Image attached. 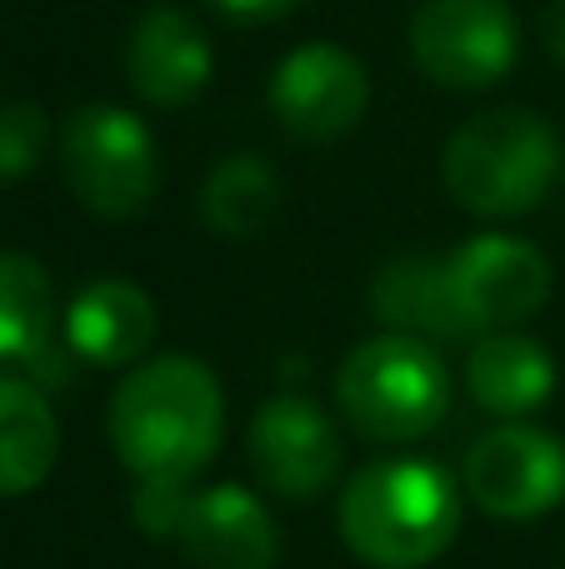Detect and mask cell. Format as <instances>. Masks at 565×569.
Here are the masks:
<instances>
[{"label": "cell", "instance_id": "2", "mask_svg": "<svg viewBox=\"0 0 565 569\" xmlns=\"http://www.w3.org/2000/svg\"><path fill=\"white\" fill-rule=\"evenodd\" d=\"M460 530V485L436 460H376L340 495V540L370 569H426Z\"/></svg>", "mask_w": 565, "mask_h": 569}, {"label": "cell", "instance_id": "13", "mask_svg": "<svg viewBox=\"0 0 565 569\" xmlns=\"http://www.w3.org/2000/svg\"><path fill=\"white\" fill-rule=\"evenodd\" d=\"M156 340V300L136 280H90L66 310V350L90 370L140 365Z\"/></svg>", "mask_w": 565, "mask_h": 569}, {"label": "cell", "instance_id": "7", "mask_svg": "<svg viewBox=\"0 0 565 569\" xmlns=\"http://www.w3.org/2000/svg\"><path fill=\"white\" fill-rule=\"evenodd\" d=\"M460 490L490 520H541L565 500V445L551 430L506 420L470 440L460 460Z\"/></svg>", "mask_w": 565, "mask_h": 569}, {"label": "cell", "instance_id": "19", "mask_svg": "<svg viewBox=\"0 0 565 569\" xmlns=\"http://www.w3.org/2000/svg\"><path fill=\"white\" fill-rule=\"evenodd\" d=\"M50 146V116L30 100L0 106V186H16L40 166Z\"/></svg>", "mask_w": 565, "mask_h": 569}, {"label": "cell", "instance_id": "5", "mask_svg": "<svg viewBox=\"0 0 565 569\" xmlns=\"http://www.w3.org/2000/svg\"><path fill=\"white\" fill-rule=\"evenodd\" d=\"M60 170L90 216L136 220L160 190V146L136 110L80 106L60 130Z\"/></svg>", "mask_w": 565, "mask_h": 569}, {"label": "cell", "instance_id": "12", "mask_svg": "<svg viewBox=\"0 0 565 569\" xmlns=\"http://www.w3.org/2000/svg\"><path fill=\"white\" fill-rule=\"evenodd\" d=\"M180 550L190 569H276L280 530L270 510L240 485H210L190 500L180 525Z\"/></svg>", "mask_w": 565, "mask_h": 569}, {"label": "cell", "instance_id": "14", "mask_svg": "<svg viewBox=\"0 0 565 569\" xmlns=\"http://www.w3.org/2000/svg\"><path fill=\"white\" fill-rule=\"evenodd\" d=\"M466 385L480 410L500 420H526L556 395V360L541 340L521 330H490L476 340L466 360Z\"/></svg>", "mask_w": 565, "mask_h": 569}, {"label": "cell", "instance_id": "1", "mask_svg": "<svg viewBox=\"0 0 565 569\" xmlns=\"http://www.w3.org/2000/svg\"><path fill=\"white\" fill-rule=\"evenodd\" d=\"M110 445L136 480L190 485L220 450L226 435V395L206 360L196 355H156L126 370L110 395Z\"/></svg>", "mask_w": 565, "mask_h": 569}, {"label": "cell", "instance_id": "10", "mask_svg": "<svg viewBox=\"0 0 565 569\" xmlns=\"http://www.w3.org/2000/svg\"><path fill=\"white\" fill-rule=\"evenodd\" d=\"M250 470L280 500H316L336 485L346 445L320 405L306 395H270L246 430Z\"/></svg>", "mask_w": 565, "mask_h": 569}, {"label": "cell", "instance_id": "17", "mask_svg": "<svg viewBox=\"0 0 565 569\" xmlns=\"http://www.w3.org/2000/svg\"><path fill=\"white\" fill-rule=\"evenodd\" d=\"M60 455V425L36 380L0 375V500L46 485Z\"/></svg>", "mask_w": 565, "mask_h": 569}, {"label": "cell", "instance_id": "20", "mask_svg": "<svg viewBox=\"0 0 565 569\" xmlns=\"http://www.w3.org/2000/svg\"><path fill=\"white\" fill-rule=\"evenodd\" d=\"M190 485H170V480H136V495H130V515L146 535L156 540H176L180 525H186L190 510Z\"/></svg>", "mask_w": 565, "mask_h": 569}, {"label": "cell", "instance_id": "6", "mask_svg": "<svg viewBox=\"0 0 565 569\" xmlns=\"http://www.w3.org/2000/svg\"><path fill=\"white\" fill-rule=\"evenodd\" d=\"M410 56L440 90H490L521 56L516 10L506 0H420L410 16Z\"/></svg>", "mask_w": 565, "mask_h": 569}, {"label": "cell", "instance_id": "15", "mask_svg": "<svg viewBox=\"0 0 565 569\" xmlns=\"http://www.w3.org/2000/svg\"><path fill=\"white\" fill-rule=\"evenodd\" d=\"M0 360L26 365L36 380H60L50 270L26 250H0Z\"/></svg>", "mask_w": 565, "mask_h": 569}, {"label": "cell", "instance_id": "16", "mask_svg": "<svg viewBox=\"0 0 565 569\" xmlns=\"http://www.w3.org/2000/svg\"><path fill=\"white\" fill-rule=\"evenodd\" d=\"M370 310L386 325L390 335H410L426 345H450V340H470L466 320H460L456 300L440 260L426 256H406L390 260L376 280H370Z\"/></svg>", "mask_w": 565, "mask_h": 569}, {"label": "cell", "instance_id": "21", "mask_svg": "<svg viewBox=\"0 0 565 569\" xmlns=\"http://www.w3.org/2000/svg\"><path fill=\"white\" fill-rule=\"evenodd\" d=\"M216 16H226L230 26H276V20L296 16L306 0H206Z\"/></svg>", "mask_w": 565, "mask_h": 569}, {"label": "cell", "instance_id": "11", "mask_svg": "<svg viewBox=\"0 0 565 569\" xmlns=\"http://www.w3.org/2000/svg\"><path fill=\"white\" fill-rule=\"evenodd\" d=\"M216 76L210 36L186 6H150L126 40V80L146 106L180 110L206 96Z\"/></svg>", "mask_w": 565, "mask_h": 569}, {"label": "cell", "instance_id": "8", "mask_svg": "<svg viewBox=\"0 0 565 569\" xmlns=\"http://www.w3.org/2000/svg\"><path fill=\"white\" fill-rule=\"evenodd\" d=\"M450 300L470 335L516 330L551 300V260L521 236H470L440 256Z\"/></svg>", "mask_w": 565, "mask_h": 569}, {"label": "cell", "instance_id": "4", "mask_svg": "<svg viewBox=\"0 0 565 569\" xmlns=\"http://www.w3.org/2000/svg\"><path fill=\"white\" fill-rule=\"evenodd\" d=\"M336 400L366 440L406 445L446 420L450 375L436 345L386 330L346 355L336 375Z\"/></svg>", "mask_w": 565, "mask_h": 569}, {"label": "cell", "instance_id": "3", "mask_svg": "<svg viewBox=\"0 0 565 569\" xmlns=\"http://www.w3.org/2000/svg\"><path fill=\"white\" fill-rule=\"evenodd\" d=\"M440 180L450 200L480 220L531 216L546 206L561 180V136L541 110H480L446 140Z\"/></svg>", "mask_w": 565, "mask_h": 569}, {"label": "cell", "instance_id": "18", "mask_svg": "<svg viewBox=\"0 0 565 569\" xmlns=\"http://www.w3.org/2000/svg\"><path fill=\"white\" fill-rule=\"evenodd\" d=\"M280 196L286 186L276 166L260 150H236V156H220L200 180V220L220 240H250L280 216Z\"/></svg>", "mask_w": 565, "mask_h": 569}, {"label": "cell", "instance_id": "22", "mask_svg": "<svg viewBox=\"0 0 565 569\" xmlns=\"http://www.w3.org/2000/svg\"><path fill=\"white\" fill-rule=\"evenodd\" d=\"M541 36H546V50L565 66V0H551L546 16H541Z\"/></svg>", "mask_w": 565, "mask_h": 569}, {"label": "cell", "instance_id": "9", "mask_svg": "<svg viewBox=\"0 0 565 569\" xmlns=\"http://www.w3.org/2000/svg\"><path fill=\"white\" fill-rule=\"evenodd\" d=\"M370 106V70L336 40H306L270 70V110L300 146L350 136Z\"/></svg>", "mask_w": 565, "mask_h": 569}]
</instances>
